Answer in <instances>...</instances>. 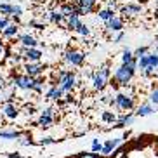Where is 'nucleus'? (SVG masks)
<instances>
[{
	"mask_svg": "<svg viewBox=\"0 0 158 158\" xmlns=\"http://www.w3.org/2000/svg\"><path fill=\"white\" fill-rule=\"evenodd\" d=\"M139 66V57H134V59L130 61L129 64H122L115 73V78L110 80L108 84H111V87H116V84L122 85V87H125L129 84V80L132 78V75H134V70Z\"/></svg>",
	"mask_w": 158,
	"mask_h": 158,
	"instance_id": "obj_1",
	"label": "nucleus"
},
{
	"mask_svg": "<svg viewBox=\"0 0 158 158\" xmlns=\"http://www.w3.org/2000/svg\"><path fill=\"white\" fill-rule=\"evenodd\" d=\"M56 84H59V87L64 92H70L71 89L75 87V75L71 71H59V80Z\"/></svg>",
	"mask_w": 158,
	"mask_h": 158,
	"instance_id": "obj_2",
	"label": "nucleus"
},
{
	"mask_svg": "<svg viewBox=\"0 0 158 158\" xmlns=\"http://www.w3.org/2000/svg\"><path fill=\"white\" fill-rule=\"evenodd\" d=\"M108 82H110V70H108V66H101V70L94 77V89L101 90V89H104V85Z\"/></svg>",
	"mask_w": 158,
	"mask_h": 158,
	"instance_id": "obj_3",
	"label": "nucleus"
},
{
	"mask_svg": "<svg viewBox=\"0 0 158 158\" xmlns=\"http://www.w3.org/2000/svg\"><path fill=\"white\" fill-rule=\"evenodd\" d=\"M14 85L19 89H33L35 87V78L30 75H18V77H14Z\"/></svg>",
	"mask_w": 158,
	"mask_h": 158,
	"instance_id": "obj_4",
	"label": "nucleus"
},
{
	"mask_svg": "<svg viewBox=\"0 0 158 158\" xmlns=\"http://www.w3.org/2000/svg\"><path fill=\"white\" fill-rule=\"evenodd\" d=\"M84 59H85V54H84V52L70 51L68 54H66V61H68L70 64H73V66H80L82 63H84Z\"/></svg>",
	"mask_w": 158,
	"mask_h": 158,
	"instance_id": "obj_5",
	"label": "nucleus"
},
{
	"mask_svg": "<svg viewBox=\"0 0 158 158\" xmlns=\"http://www.w3.org/2000/svg\"><path fill=\"white\" fill-rule=\"evenodd\" d=\"M115 101H116V104H118L122 110H132V106H134V101H132V98H129L127 94H118Z\"/></svg>",
	"mask_w": 158,
	"mask_h": 158,
	"instance_id": "obj_6",
	"label": "nucleus"
},
{
	"mask_svg": "<svg viewBox=\"0 0 158 158\" xmlns=\"http://www.w3.org/2000/svg\"><path fill=\"white\" fill-rule=\"evenodd\" d=\"M122 14H123V18H127V16H137V14H141V7L139 5H123V7H122Z\"/></svg>",
	"mask_w": 158,
	"mask_h": 158,
	"instance_id": "obj_7",
	"label": "nucleus"
},
{
	"mask_svg": "<svg viewBox=\"0 0 158 158\" xmlns=\"http://www.w3.org/2000/svg\"><path fill=\"white\" fill-rule=\"evenodd\" d=\"M44 54L38 49H35V47H28L26 49V52H24V57L30 61H40V57H42Z\"/></svg>",
	"mask_w": 158,
	"mask_h": 158,
	"instance_id": "obj_8",
	"label": "nucleus"
},
{
	"mask_svg": "<svg viewBox=\"0 0 158 158\" xmlns=\"http://www.w3.org/2000/svg\"><path fill=\"white\" fill-rule=\"evenodd\" d=\"M106 28L111 30V31H122V28H123V23H122V19H118V18L115 16L113 19L106 21Z\"/></svg>",
	"mask_w": 158,
	"mask_h": 158,
	"instance_id": "obj_9",
	"label": "nucleus"
},
{
	"mask_svg": "<svg viewBox=\"0 0 158 158\" xmlns=\"http://www.w3.org/2000/svg\"><path fill=\"white\" fill-rule=\"evenodd\" d=\"M122 141H123V137H122V139H110L106 144H104V148H102V155H106L108 156V155L111 153L118 144H122Z\"/></svg>",
	"mask_w": 158,
	"mask_h": 158,
	"instance_id": "obj_10",
	"label": "nucleus"
},
{
	"mask_svg": "<svg viewBox=\"0 0 158 158\" xmlns=\"http://www.w3.org/2000/svg\"><path fill=\"white\" fill-rule=\"evenodd\" d=\"M26 75H30V77H37V75H40L44 71V66H40V64H26Z\"/></svg>",
	"mask_w": 158,
	"mask_h": 158,
	"instance_id": "obj_11",
	"label": "nucleus"
},
{
	"mask_svg": "<svg viewBox=\"0 0 158 158\" xmlns=\"http://www.w3.org/2000/svg\"><path fill=\"white\" fill-rule=\"evenodd\" d=\"M2 111H4V115L7 116V118H16V116H18V108H16L14 104H10V102L5 104Z\"/></svg>",
	"mask_w": 158,
	"mask_h": 158,
	"instance_id": "obj_12",
	"label": "nucleus"
},
{
	"mask_svg": "<svg viewBox=\"0 0 158 158\" xmlns=\"http://www.w3.org/2000/svg\"><path fill=\"white\" fill-rule=\"evenodd\" d=\"M63 92H64V90L61 87H52L51 90H49V94H47V98L54 99V101H59V99L63 98Z\"/></svg>",
	"mask_w": 158,
	"mask_h": 158,
	"instance_id": "obj_13",
	"label": "nucleus"
},
{
	"mask_svg": "<svg viewBox=\"0 0 158 158\" xmlns=\"http://www.w3.org/2000/svg\"><path fill=\"white\" fill-rule=\"evenodd\" d=\"M38 123H40V127H44V129L51 127V123H52V113H42V116H40Z\"/></svg>",
	"mask_w": 158,
	"mask_h": 158,
	"instance_id": "obj_14",
	"label": "nucleus"
},
{
	"mask_svg": "<svg viewBox=\"0 0 158 158\" xmlns=\"http://www.w3.org/2000/svg\"><path fill=\"white\" fill-rule=\"evenodd\" d=\"M101 120L106 122V123H113V122H118V116L111 111H102L101 113Z\"/></svg>",
	"mask_w": 158,
	"mask_h": 158,
	"instance_id": "obj_15",
	"label": "nucleus"
},
{
	"mask_svg": "<svg viewBox=\"0 0 158 158\" xmlns=\"http://www.w3.org/2000/svg\"><path fill=\"white\" fill-rule=\"evenodd\" d=\"M63 12H61V7H57V10H52V12H49V19H51L52 23H61L63 21Z\"/></svg>",
	"mask_w": 158,
	"mask_h": 158,
	"instance_id": "obj_16",
	"label": "nucleus"
},
{
	"mask_svg": "<svg viewBox=\"0 0 158 158\" xmlns=\"http://www.w3.org/2000/svg\"><path fill=\"white\" fill-rule=\"evenodd\" d=\"M151 113H153V108L149 106V104H141V106L137 108L135 115L137 116H146V115H151Z\"/></svg>",
	"mask_w": 158,
	"mask_h": 158,
	"instance_id": "obj_17",
	"label": "nucleus"
},
{
	"mask_svg": "<svg viewBox=\"0 0 158 158\" xmlns=\"http://www.w3.org/2000/svg\"><path fill=\"white\" fill-rule=\"evenodd\" d=\"M78 18H80V16H77V14L70 16V18H68V28H70V30H77V28H78L80 24H82Z\"/></svg>",
	"mask_w": 158,
	"mask_h": 158,
	"instance_id": "obj_18",
	"label": "nucleus"
},
{
	"mask_svg": "<svg viewBox=\"0 0 158 158\" xmlns=\"http://www.w3.org/2000/svg\"><path fill=\"white\" fill-rule=\"evenodd\" d=\"M98 16H99L101 19H104V21H110V19L115 18V12H113L111 9H101V10L98 12Z\"/></svg>",
	"mask_w": 158,
	"mask_h": 158,
	"instance_id": "obj_19",
	"label": "nucleus"
},
{
	"mask_svg": "<svg viewBox=\"0 0 158 158\" xmlns=\"http://www.w3.org/2000/svg\"><path fill=\"white\" fill-rule=\"evenodd\" d=\"M21 44H23L24 47H35L37 45V40L33 37H30V35H23V37H21Z\"/></svg>",
	"mask_w": 158,
	"mask_h": 158,
	"instance_id": "obj_20",
	"label": "nucleus"
},
{
	"mask_svg": "<svg viewBox=\"0 0 158 158\" xmlns=\"http://www.w3.org/2000/svg\"><path fill=\"white\" fill-rule=\"evenodd\" d=\"M21 135H24V132H18V130H14V132H0V137H4V139H16V137H21Z\"/></svg>",
	"mask_w": 158,
	"mask_h": 158,
	"instance_id": "obj_21",
	"label": "nucleus"
},
{
	"mask_svg": "<svg viewBox=\"0 0 158 158\" xmlns=\"http://www.w3.org/2000/svg\"><path fill=\"white\" fill-rule=\"evenodd\" d=\"M18 26H16V24H9V26H7V28L4 30V37H14V35H18Z\"/></svg>",
	"mask_w": 158,
	"mask_h": 158,
	"instance_id": "obj_22",
	"label": "nucleus"
},
{
	"mask_svg": "<svg viewBox=\"0 0 158 158\" xmlns=\"http://www.w3.org/2000/svg\"><path fill=\"white\" fill-rule=\"evenodd\" d=\"M134 59V54H132V52L129 51V49H127V51H123V56H122V63H123V64H129L130 61Z\"/></svg>",
	"mask_w": 158,
	"mask_h": 158,
	"instance_id": "obj_23",
	"label": "nucleus"
},
{
	"mask_svg": "<svg viewBox=\"0 0 158 158\" xmlns=\"http://www.w3.org/2000/svg\"><path fill=\"white\" fill-rule=\"evenodd\" d=\"M149 102L155 104V106H158V87L151 90V94H149Z\"/></svg>",
	"mask_w": 158,
	"mask_h": 158,
	"instance_id": "obj_24",
	"label": "nucleus"
},
{
	"mask_svg": "<svg viewBox=\"0 0 158 158\" xmlns=\"http://www.w3.org/2000/svg\"><path fill=\"white\" fill-rule=\"evenodd\" d=\"M149 66V56L146 54V56H143V57H139V68L141 70H146Z\"/></svg>",
	"mask_w": 158,
	"mask_h": 158,
	"instance_id": "obj_25",
	"label": "nucleus"
},
{
	"mask_svg": "<svg viewBox=\"0 0 158 158\" xmlns=\"http://www.w3.org/2000/svg\"><path fill=\"white\" fill-rule=\"evenodd\" d=\"M129 123H132V116L130 115H123V116H120L118 118V125H129Z\"/></svg>",
	"mask_w": 158,
	"mask_h": 158,
	"instance_id": "obj_26",
	"label": "nucleus"
},
{
	"mask_svg": "<svg viewBox=\"0 0 158 158\" xmlns=\"http://www.w3.org/2000/svg\"><path fill=\"white\" fill-rule=\"evenodd\" d=\"M0 12H2V14H12V5L0 4Z\"/></svg>",
	"mask_w": 158,
	"mask_h": 158,
	"instance_id": "obj_27",
	"label": "nucleus"
},
{
	"mask_svg": "<svg viewBox=\"0 0 158 158\" xmlns=\"http://www.w3.org/2000/svg\"><path fill=\"white\" fill-rule=\"evenodd\" d=\"M77 31H78L80 35H84V37H87L89 33H90V30H89V26H87V24H80L78 28H77Z\"/></svg>",
	"mask_w": 158,
	"mask_h": 158,
	"instance_id": "obj_28",
	"label": "nucleus"
},
{
	"mask_svg": "<svg viewBox=\"0 0 158 158\" xmlns=\"http://www.w3.org/2000/svg\"><path fill=\"white\" fill-rule=\"evenodd\" d=\"M146 54H148V47H139V49L134 52V57H143V56H146Z\"/></svg>",
	"mask_w": 158,
	"mask_h": 158,
	"instance_id": "obj_29",
	"label": "nucleus"
},
{
	"mask_svg": "<svg viewBox=\"0 0 158 158\" xmlns=\"http://www.w3.org/2000/svg\"><path fill=\"white\" fill-rule=\"evenodd\" d=\"M127 156V148H120L116 149L115 155H113V158H125Z\"/></svg>",
	"mask_w": 158,
	"mask_h": 158,
	"instance_id": "obj_30",
	"label": "nucleus"
},
{
	"mask_svg": "<svg viewBox=\"0 0 158 158\" xmlns=\"http://www.w3.org/2000/svg\"><path fill=\"white\" fill-rule=\"evenodd\" d=\"M102 148H104V146H101V143H99L98 139L92 141V151H102Z\"/></svg>",
	"mask_w": 158,
	"mask_h": 158,
	"instance_id": "obj_31",
	"label": "nucleus"
},
{
	"mask_svg": "<svg viewBox=\"0 0 158 158\" xmlns=\"http://www.w3.org/2000/svg\"><path fill=\"white\" fill-rule=\"evenodd\" d=\"M9 26V19H5V18H2L0 19V31H4L5 28Z\"/></svg>",
	"mask_w": 158,
	"mask_h": 158,
	"instance_id": "obj_32",
	"label": "nucleus"
},
{
	"mask_svg": "<svg viewBox=\"0 0 158 158\" xmlns=\"http://www.w3.org/2000/svg\"><path fill=\"white\" fill-rule=\"evenodd\" d=\"M54 143H56V141L52 139V137H45V139L38 141V144H42V146H44V144H54Z\"/></svg>",
	"mask_w": 158,
	"mask_h": 158,
	"instance_id": "obj_33",
	"label": "nucleus"
},
{
	"mask_svg": "<svg viewBox=\"0 0 158 158\" xmlns=\"http://www.w3.org/2000/svg\"><path fill=\"white\" fill-rule=\"evenodd\" d=\"M96 2H98V0H82V5H87V7H94V5H96Z\"/></svg>",
	"mask_w": 158,
	"mask_h": 158,
	"instance_id": "obj_34",
	"label": "nucleus"
},
{
	"mask_svg": "<svg viewBox=\"0 0 158 158\" xmlns=\"http://www.w3.org/2000/svg\"><path fill=\"white\" fill-rule=\"evenodd\" d=\"M78 158H101V156H98V155H94V153H80Z\"/></svg>",
	"mask_w": 158,
	"mask_h": 158,
	"instance_id": "obj_35",
	"label": "nucleus"
},
{
	"mask_svg": "<svg viewBox=\"0 0 158 158\" xmlns=\"http://www.w3.org/2000/svg\"><path fill=\"white\" fill-rule=\"evenodd\" d=\"M122 38H123V31H118V33H116V37L113 38V42H120Z\"/></svg>",
	"mask_w": 158,
	"mask_h": 158,
	"instance_id": "obj_36",
	"label": "nucleus"
},
{
	"mask_svg": "<svg viewBox=\"0 0 158 158\" xmlns=\"http://www.w3.org/2000/svg\"><path fill=\"white\" fill-rule=\"evenodd\" d=\"M19 144H23V146H30V144H33V143H31V139H21V141H19Z\"/></svg>",
	"mask_w": 158,
	"mask_h": 158,
	"instance_id": "obj_37",
	"label": "nucleus"
},
{
	"mask_svg": "<svg viewBox=\"0 0 158 158\" xmlns=\"http://www.w3.org/2000/svg\"><path fill=\"white\" fill-rule=\"evenodd\" d=\"M9 158H21V155H19V153H10Z\"/></svg>",
	"mask_w": 158,
	"mask_h": 158,
	"instance_id": "obj_38",
	"label": "nucleus"
},
{
	"mask_svg": "<svg viewBox=\"0 0 158 158\" xmlns=\"http://www.w3.org/2000/svg\"><path fill=\"white\" fill-rule=\"evenodd\" d=\"M4 52H5V47H4V44H0V56H2Z\"/></svg>",
	"mask_w": 158,
	"mask_h": 158,
	"instance_id": "obj_39",
	"label": "nucleus"
},
{
	"mask_svg": "<svg viewBox=\"0 0 158 158\" xmlns=\"http://www.w3.org/2000/svg\"><path fill=\"white\" fill-rule=\"evenodd\" d=\"M5 87V82H4V80H0V89H4Z\"/></svg>",
	"mask_w": 158,
	"mask_h": 158,
	"instance_id": "obj_40",
	"label": "nucleus"
},
{
	"mask_svg": "<svg viewBox=\"0 0 158 158\" xmlns=\"http://www.w3.org/2000/svg\"><path fill=\"white\" fill-rule=\"evenodd\" d=\"M155 40H156V42H158V37H156V38H155Z\"/></svg>",
	"mask_w": 158,
	"mask_h": 158,
	"instance_id": "obj_41",
	"label": "nucleus"
},
{
	"mask_svg": "<svg viewBox=\"0 0 158 158\" xmlns=\"http://www.w3.org/2000/svg\"><path fill=\"white\" fill-rule=\"evenodd\" d=\"M156 148H158V141H156Z\"/></svg>",
	"mask_w": 158,
	"mask_h": 158,
	"instance_id": "obj_42",
	"label": "nucleus"
},
{
	"mask_svg": "<svg viewBox=\"0 0 158 158\" xmlns=\"http://www.w3.org/2000/svg\"><path fill=\"white\" fill-rule=\"evenodd\" d=\"M0 44H2V38H0Z\"/></svg>",
	"mask_w": 158,
	"mask_h": 158,
	"instance_id": "obj_43",
	"label": "nucleus"
},
{
	"mask_svg": "<svg viewBox=\"0 0 158 158\" xmlns=\"http://www.w3.org/2000/svg\"><path fill=\"white\" fill-rule=\"evenodd\" d=\"M0 98H2V94H0Z\"/></svg>",
	"mask_w": 158,
	"mask_h": 158,
	"instance_id": "obj_44",
	"label": "nucleus"
}]
</instances>
